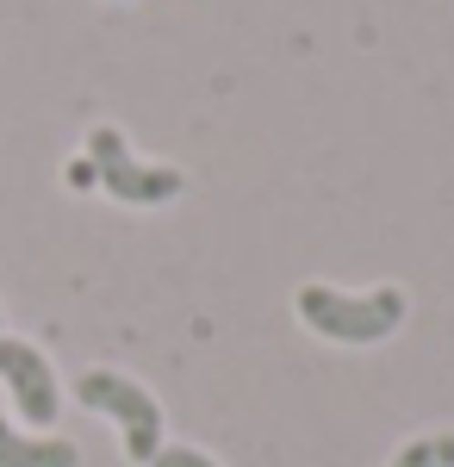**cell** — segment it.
Wrapping results in <instances>:
<instances>
[{"instance_id": "cell-1", "label": "cell", "mask_w": 454, "mask_h": 467, "mask_svg": "<svg viewBox=\"0 0 454 467\" xmlns=\"http://www.w3.org/2000/svg\"><path fill=\"white\" fill-rule=\"evenodd\" d=\"M293 312L299 324L324 337V343H349V349H367V343H386L398 324L411 318V299L405 287H367V293H343V287H324V281H305L293 293Z\"/></svg>"}, {"instance_id": "cell-2", "label": "cell", "mask_w": 454, "mask_h": 467, "mask_svg": "<svg viewBox=\"0 0 454 467\" xmlns=\"http://www.w3.org/2000/svg\"><path fill=\"white\" fill-rule=\"evenodd\" d=\"M75 405L112 418L119 436H125V455L138 467L156 462V449H162V399L150 393L143 380L119 374V368H88V374H75Z\"/></svg>"}, {"instance_id": "cell-3", "label": "cell", "mask_w": 454, "mask_h": 467, "mask_svg": "<svg viewBox=\"0 0 454 467\" xmlns=\"http://www.w3.org/2000/svg\"><path fill=\"white\" fill-rule=\"evenodd\" d=\"M88 162H94V181H100L112 200H125V206H169V200H181V187H187V175H181L175 162H143V156H131L119 125H94L88 131Z\"/></svg>"}, {"instance_id": "cell-4", "label": "cell", "mask_w": 454, "mask_h": 467, "mask_svg": "<svg viewBox=\"0 0 454 467\" xmlns=\"http://www.w3.org/2000/svg\"><path fill=\"white\" fill-rule=\"evenodd\" d=\"M0 387L13 393V411L32 431H50L63 418V380H57L50 356L26 337H6V330H0Z\"/></svg>"}, {"instance_id": "cell-5", "label": "cell", "mask_w": 454, "mask_h": 467, "mask_svg": "<svg viewBox=\"0 0 454 467\" xmlns=\"http://www.w3.org/2000/svg\"><path fill=\"white\" fill-rule=\"evenodd\" d=\"M0 467H81V449L69 436H32L13 431V418H0Z\"/></svg>"}, {"instance_id": "cell-6", "label": "cell", "mask_w": 454, "mask_h": 467, "mask_svg": "<svg viewBox=\"0 0 454 467\" xmlns=\"http://www.w3.org/2000/svg\"><path fill=\"white\" fill-rule=\"evenodd\" d=\"M392 467H454V431H442V436H418V442H405V449L392 455Z\"/></svg>"}, {"instance_id": "cell-7", "label": "cell", "mask_w": 454, "mask_h": 467, "mask_svg": "<svg viewBox=\"0 0 454 467\" xmlns=\"http://www.w3.org/2000/svg\"><path fill=\"white\" fill-rule=\"evenodd\" d=\"M150 467H218V462H212L206 449H187V442H162Z\"/></svg>"}, {"instance_id": "cell-8", "label": "cell", "mask_w": 454, "mask_h": 467, "mask_svg": "<svg viewBox=\"0 0 454 467\" xmlns=\"http://www.w3.org/2000/svg\"><path fill=\"white\" fill-rule=\"evenodd\" d=\"M69 187H100V181H94V162H88V156H81V162H69Z\"/></svg>"}, {"instance_id": "cell-9", "label": "cell", "mask_w": 454, "mask_h": 467, "mask_svg": "<svg viewBox=\"0 0 454 467\" xmlns=\"http://www.w3.org/2000/svg\"><path fill=\"white\" fill-rule=\"evenodd\" d=\"M0 330H6V318H0Z\"/></svg>"}]
</instances>
